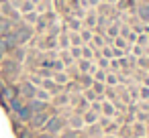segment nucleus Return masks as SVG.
I'll list each match as a JSON object with an SVG mask.
<instances>
[{
  "label": "nucleus",
  "instance_id": "f257e3e1",
  "mask_svg": "<svg viewBox=\"0 0 149 138\" xmlns=\"http://www.w3.org/2000/svg\"><path fill=\"white\" fill-rule=\"evenodd\" d=\"M63 128H68L65 114H53V116L47 118V122H45V126H43V132L53 134V136H59Z\"/></svg>",
  "mask_w": 149,
  "mask_h": 138
},
{
  "label": "nucleus",
  "instance_id": "f03ea898",
  "mask_svg": "<svg viewBox=\"0 0 149 138\" xmlns=\"http://www.w3.org/2000/svg\"><path fill=\"white\" fill-rule=\"evenodd\" d=\"M47 118H49V112H37V114H33L31 116V120H29V128H33L35 132H39V130H43V126H45V122H47Z\"/></svg>",
  "mask_w": 149,
  "mask_h": 138
},
{
  "label": "nucleus",
  "instance_id": "7ed1b4c3",
  "mask_svg": "<svg viewBox=\"0 0 149 138\" xmlns=\"http://www.w3.org/2000/svg\"><path fill=\"white\" fill-rule=\"evenodd\" d=\"M135 14L143 25H149V2H137Z\"/></svg>",
  "mask_w": 149,
  "mask_h": 138
},
{
  "label": "nucleus",
  "instance_id": "20e7f679",
  "mask_svg": "<svg viewBox=\"0 0 149 138\" xmlns=\"http://www.w3.org/2000/svg\"><path fill=\"white\" fill-rule=\"evenodd\" d=\"M41 87H43V89H47V91L51 93V97L63 91V85H59V83H55V81H53L51 77H49V79H43V81H41Z\"/></svg>",
  "mask_w": 149,
  "mask_h": 138
},
{
  "label": "nucleus",
  "instance_id": "39448f33",
  "mask_svg": "<svg viewBox=\"0 0 149 138\" xmlns=\"http://www.w3.org/2000/svg\"><path fill=\"white\" fill-rule=\"evenodd\" d=\"M76 67H78V71L80 73H94L96 71V63L94 61H88V59H78L76 61Z\"/></svg>",
  "mask_w": 149,
  "mask_h": 138
},
{
  "label": "nucleus",
  "instance_id": "423d86ee",
  "mask_svg": "<svg viewBox=\"0 0 149 138\" xmlns=\"http://www.w3.org/2000/svg\"><path fill=\"white\" fill-rule=\"evenodd\" d=\"M27 106H29V110H31L33 114H37V112H47V110H49V102H41V100H37V97L29 100Z\"/></svg>",
  "mask_w": 149,
  "mask_h": 138
},
{
  "label": "nucleus",
  "instance_id": "0eeeda50",
  "mask_svg": "<svg viewBox=\"0 0 149 138\" xmlns=\"http://www.w3.org/2000/svg\"><path fill=\"white\" fill-rule=\"evenodd\" d=\"M96 19H98L96 10H94V8H88V10H86V16L82 19V27H86V29H94V27H96Z\"/></svg>",
  "mask_w": 149,
  "mask_h": 138
},
{
  "label": "nucleus",
  "instance_id": "6e6552de",
  "mask_svg": "<svg viewBox=\"0 0 149 138\" xmlns=\"http://www.w3.org/2000/svg\"><path fill=\"white\" fill-rule=\"evenodd\" d=\"M131 134H133V138H145V136H147V126L135 120V122L131 124Z\"/></svg>",
  "mask_w": 149,
  "mask_h": 138
},
{
  "label": "nucleus",
  "instance_id": "1a4fd4ad",
  "mask_svg": "<svg viewBox=\"0 0 149 138\" xmlns=\"http://www.w3.org/2000/svg\"><path fill=\"white\" fill-rule=\"evenodd\" d=\"M100 114H102V116H106V118H114V114H116V110H114L112 102H108L106 97H102V108H100Z\"/></svg>",
  "mask_w": 149,
  "mask_h": 138
},
{
  "label": "nucleus",
  "instance_id": "9d476101",
  "mask_svg": "<svg viewBox=\"0 0 149 138\" xmlns=\"http://www.w3.org/2000/svg\"><path fill=\"white\" fill-rule=\"evenodd\" d=\"M84 132L88 134V136H92V138H102V128L98 126V124H90V126H86L84 128Z\"/></svg>",
  "mask_w": 149,
  "mask_h": 138
},
{
  "label": "nucleus",
  "instance_id": "9b49d317",
  "mask_svg": "<svg viewBox=\"0 0 149 138\" xmlns=\"http://www.w3.org/2000/svg\"><path fill=\"white\" fill-rule=\"evenodd\" d=\"M15 136H17V138H35V136H37V132L25 124L21 130H17V132H15Z\"/></svg>",
  "mask_w": 149,
  "mask_h": 138
},
{
  "label": "nucleus",
  "instance_id": "f8f14e48",
  "mask_svg": "<svg viewBox=\"0 0 149 138\" xmlns=\"http://www.w3.org/2000/svg\"><path fill=\"white\" fill-rule=\"evenodd\" d=\"M55 83H59V85H65L68 81H70V75L65 73V69L63 71H53V77H51Z\"/></svg>",
  "mask_w": 149,
  "mask_h": 138
},
{
  "label": "nucleus",
  "instance_id": "ddd939ff",
  "mask_svg": "<svg viewBox=\"0 0 149 138\" xmlns=\"http://www.w3.org/2000/svg\"><path fill=\"white\" fill-rule=\"evenodd\" d=\"M98 116H100V114H96V112H92V110H86V112L82 114V120H84L86 126H90V124H96Z\"/></svg>",
  "mask_w": 149,
  "mask_h": 138
},
{
  "label": "nucleus",
  "instance_id": "4468645a",
  "mask_svg": "<svg viewBox=\"0 0 149 138\" xmlns=\"http://www.w3.org/2000/svg\"><path fill=\"white\" fill-rule=\"evenodd\" d=\"M78 33H80V39H82L84 45H88V43L92 41V37H94V31H92V29H86V27H82Z\"/></svg>",
  "mask_w": 149,
  "mask_h": 138
},
{
  "label": "nucleus",
  "instance_id": "2eb2a0df",
  "mask_svg": "<svg viewBox=\"0 0 149 138\" xmlns=\"http://www.w3.org/2000/svg\"><path fill=\"white\" fill-rule=\"evenodd\" d=\"M68 39H70V47H82V39H80V33L76 31H68Z\"/></svg>",
  "mask_w": 149,
  "mask_h": 138
},
{
  "label": "nucleus",
  "instance_id": "dca6fc26",
  "mask_svg": "<svg viewBox=\"0 0 149 138\" xmlns=\"http://www.w3.org/2000/svg\"><path fill=\"white\" fill-rule=\"evenodd\" d=\"M104 85H108V87H116V85H118V75H116L114 71H106Z\"/></svg>",
  "mask_w": 149,
  "mask_h": 138
},
{
  "label": "nucleus",
  "instance_id": "f3484780",
  "mask_svg": "<svg viewBox=\"0 0 149 138\" xmlns=\"http://www.w3.org/2000/svg\"><path fill=\"white\" fill-rule=\"evenodd\" d=\"M78 83L82 85V89H86V87H92L94 79H92V75H90V73H82V75L78 77Z\"/></svg>",
  "mask_w": 149,
  "mask_h": 138
},
{
  "label": "nucleus",
  "instance_id": "a211bd4d",
  "mask_svg": "<svg viewBox=\"0 0 149 138\" xmlns=\"http://www.w3.org/2000/svg\"><path fill=\"white\" fill-rule=\"evenodd\" d=\"M59 59L63 61V65H65V67H70V65H74V63H76V61L72 59V55H70V51H68V49H59Z\"/></svg>",
  "mask_w": 149,
  "mask_h": 138
},
{
  "label": "nucleus",
  "instance_id": "6ab92c4d",
  "mask_svg": "<svg viewBox=\"0 0 149 138\" xmlns=\"http://www.w3.org/2000/svg\"><path fill=\"white\" fill-rule=\"evenodd\" d=\"M116 136H118V138H133V134H131V126H129V124H120Z\"/></svg>",
  "mask_w": 149,
  "mask_h": 138
},
{
  "label": "nucleus",
  "instance_id": "aec40b11",
  "mask_svg": "<svg viewBox=\"0 0 149 138\" xmlns=\"http://www.w3.org/2000/svg\"><path fill=\"white\" fill-rule=\"evenodd\" d=\"M35 97H37V100H41V102H51V93H49L47 89H43V87H37Z\"/></svg>",
  "mask_w": 149,
  "mask_h": 138
},
{
  "label": "nucleus",
  "instance_id": "412c9836",
  "mask_svg": "<svg viewBox=\"0 0 149 138\" xmlns=\"http://www.w3.org/2000/svg\"><path fill=\"white\" fill-rule=\"evenodd\" d=\"M82 59L94 61V49H92L90 45H82Z\"/></svg>",
  "mask_w": 149,
  "mask_h": 138
},
{
  "label": "nucleus",
  "instance_id": "4be33fe9",
  "mask_svg": "<svg viewBox=\"0 0 149 138\" xmlns=\"http://www.w3.org/2000/svg\"><path fill=\"white\" fill-rule=\"evenodd\" d=\"M118 126H120V124H116L114 120H110V122L102 128V132H104V134H116V132H118Z\"/></svg>",
  "mask_w": 149,
  "mask_h": 138
},
{
  "label": "nucleus",
  "instance_id": "5701e85b",
  "mask_svg": "<svg viewBox=\"0 0 149 138\" xmlns=\"http://www.w3.org/2000/svg\"><path fill=\"white\" fill-rule=\"evenodd\" d=\"M137 69L149 71V57H147V55H141V57H137Z\"/></svg>",
  "mask_w": 149,
  "mask_h": 138
},
{
  "label": "nucleus",
  "instance_id": "b1692460",
  "mask_svg": "<svg viewBox=\"0 0 149 138\" xmlns=\"http://www.w3.org/2000/svg\"><path fill=\"white\" fill-rule=\"evenodd\" d=\"M104 89H106L104 83H100V81H94V83H92V91H94L98 97H104Z\"/></svg>",
  "mask_w": 149,
  "mask_h": 138
},
{
  "label": "nucleus",
  "instance_id": "393cba45",
  "mask_svg": "<svg viewBox=\"0 0 149 138\" xmlns=\"http://www.w3.org/2000/svg\"><path fill=\"white\" fill-rule=\"evenodd\" d=\"M135 45L147 47V45H149V33H139V35H137V39H135Z\"/></svg>",
  "mask_w": 149,
  "mask_h": 138
},
{
  "label": "nucleus",
  "instance_id": "a878e982",
  "mask_svg": "<svg viewBox=\"0 0 149 138\" xmlns=\"http://www.w3.org/2000/svg\"><path fill=\"white\" fill-rule=\"evenodd\" d=\"M80 136V132L78 130H72V128H63L61 130V134L57 136V138H78Z\"/></svg>",
  "mask_w": 149,
  "mask_h": 138
},
{
  "label": "nucleus",
  "instance_id": "bb28decb",
  "mask_svg": "<svg viewBox=\"0 0 149 138\" xmlns=\"http://www.w3.org/2000/svg\"><path fill=\"white\" fill-rule=\"evenodd\" d=\"M92 79H94V81L104 83V79H106V69H98V67H96V71L92 73Z\"/></svg>",
  "mask_w": 149,
  "mask_h": 138
},
{
  "label": "nucleus",
  "instance_id": "cd10ccee",
  "mask_svg": "<svg viewBox=\"0 0 149 138\" xmlns=\"http://www.w3.org/2000/svg\"><path fill=\"white\" fill-rule=\"evenodd\" d=\"M139 102H149V87L139 83Z\"/></svg>",
  "mask_w": 149,
  "mask_h": 138
},
{
  "label": "nucleus",
  "instance_id": "c85d7f7f",
  "mask_svg": "<svg viewBox=\"0 0 149 138\" xmlns=\"http://www.w3.org/2000/svg\"><path fill=\"white\" fill-rule=\"evenodd\" d=\"M135 120H137V122H141V124H149V112H141V110H137Z\"/></svg>",
  "mask_w": 149,
  "mask_h": 138
},
{
  "label": "nucleus",
  "instance_id": "c756f323",
  "mask_svg": "<svg viewBox=\"0 0 149 138\" xmlns=\"http://www.w3.org/2000/svg\"><path fill=\"white\" fill-rule=\"evenodd\" d=\"M100 55H102L104 59H114V55H112V45H104V47L100 49Z\"/></svg>",
  "mask_w": 149,
  "mask_h": 138
},
{
  "label": "nucleus",
  "instance_id": "7c9ffc66",
  "mask_svg": "<svg viewBox=\"0 0 149 138\" xmlns=\"http://www.w3.org/2000/svg\"><path fill=\"white\" fill-rule=\"evenodd\" d=\"M68 51H70V55H72V59H74V61L82 59V47H70Z\"/></svg>",
  "mask_w": 149,
  "mask_h": 138
},
{
  "label": "nucleus",
  "instance_id": "2f4dec72",
  "mask_svg": "<svg viewBox=\"0 0 149 138\" xmlns=\"http://www.w3.org/2000/svg\"><path fill=\"white\" fill-rule=\"evenodd\" d=\"M82 95H84L88 102H94V100H98V95L92 91V87H86V89H82Z\"/></svg>",
  "mask_w": 149,
  "mask_h": 138
},
{
  "label": "nucleus",
  "instance_id": "473e14b6",
  "mask_svg": "<svg viewBox=\"0 0 149 138\" xmlns=\"http://www.w3.org/2000/svg\"><path fill=\"white\" fill-rule=\"evenodd\" d=\"M100 108H102V97H98V100H94V102H90V108H88V110H92V112H96V114H100Z\"/></svg>",
  "mask_w": 149,
  "mask_h": 138
},
{
  "label": "nucleus",
  "instance_id": "72a5a7b5",
  "mask_svg": "<svg viewBox=\"0 0 149 138\" xmlns=\"http://www.w3.org/2000/svg\"><path fill=\"white\" fill-rule=\"evenodd\" d=\"M35 138H57V136H53V134H47V132H43V130H39Z\"/></svg>",
  "mask_w": 149,
  "mask_h": 138
},
{
  "label": "nucleus",
  "instance_id": "f704fd0d",
  "mask_svg": "<svg viewBox=\"0 0 149 138\" xmlns=\"http://www.w3.org/2000/svg\"><path fill=\"white\" fill-rule=\"evenodd\" d=\"M141 85H147V87H149V71L143 73V77H141Z\"/></svg>",
  "mask_w": 149,
  "mask_h": 138
},
{
  "label": "nucleus",
  "instance_id": "c9c22d12",
  "mask_svg": "<svg viewBox=\"0 0 149 138\" xmlns=\"http://www.w3.org/2000/svg\"><path fill=\"white\" fill-rule=\"evenodd\" d=\"M102 138H118L116 134H102Z\"/></svg>",
  "mask_w": 149,
  "mask_h": 138
},
{
  "label": "nucleus",
  "instance_id": "e433bc0d",
  "mask_svg": "<svg viewBox=\"0 0 149 138\" xmlns=\"http://www.w3.org/2000/svg\"><path fill=\"white\" fill-rule=\"evenodd\" d=\"M143 55H147V57H149V45H147V47H143Z\"/></svg>",
  "mask_w": 149,
  "mask_h": 138
},
{
  "label": "nucleus",
  "instance_id": "4c0bfd02",
  "mask_svg": "<svg viewBox=\"0 0 149 138\" xmlns=\"http://www.w3.org/2000/svg\"><path fill=\"white\" fill-rule=\"evenodd\" d=\"M145 126H147V136L145 138H149V124H145Z\"/></svg>",
  "mask_w": 149,
  "mask_h": 138
},
{
  "label": "nucleus",
  "instance_id": "58836bf2",
  "mask_svg": "<svg viewBox=\"0 0 149 138\" xmlns=\"http://www.w3.org/2000/svg\"><path fill=\"white\" fill-rule=\"evenodd\" d=\"M137 2H149V0H137Z\"/></svg>",
  "mask_w": 149,
  "mask_h": 138
}]
</instances>
